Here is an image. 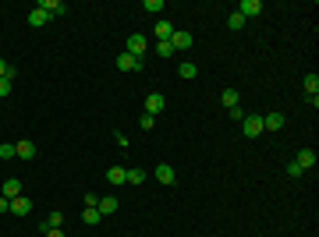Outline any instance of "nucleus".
<instances>
[{
	"label": "nucleus",
	"mask_w": 319,
	"mask_h": 237,
	"mask_svg": "<svg viewBox=\"0 0 319 237\" xmlns=\"http://www.w3.org/2000/svg\"><path fill=\"white\" fill-rule=\"evenodd\" d=\"M242 135H245V138H259V135H262V117H256V113L248 117V113H245V121H242Z\"/></svg>",
	"instance_id": "obj_1"
},
{
	"label": "nucleus",
	"mask_w": 319,
	"mask_h": 237,
	"mask_svg": "<svg viewBox=\"0 0 319 237\" xmlns=\"http://www.w3.org/2000/svg\"><path fill=\"white\" fill-rule=\"evenodd\" d=\"M146 50H149V46H146V35H128V46H124V53H132L135 60H142V57H146Z\"/></svg>",
	"instance_id": "obj_2"
},
{
	"label": "nucleus",
	"mask_w": 319,
	"mask_h": 237,
	"mask_svg": "<svg viewBox=\"0 0 319 237\" xmlns=\"http://www.w3.org/2000/svg\"><path fill=\"white\" fill-rule=\"evenodd\" d=\"M36 7H39V11H43L46 18H60V14L68 11V7L60 4V0H39V4H36Z\"/></svg>",
	"instance_id": "obj_3"
},
{
	"label": "nucleus",
	"mask_w": 319,
	"mask_h": 237,
	"mask_svg": "<svg viewBox=\"0 0 319 237\" xmlns=\"http://www.w3.org/2000/svg\"><path fill=\"white\" fill-rule=\"evenodd\" d=\"M259 11H262L259 0H242V4H238V14L242 18H259Z\"/></svg>",
	"instance_id": "obj_4"
},
{
	"label": "nucleus",
	"mask_w": 319,
	"mask_h": 237,
	"mask_svg": "<svg viewBox=\"0 0 319 237\" xmlns=\"http://www.w3.org/2000/svg\"><path fill=\"white\" fill-rule=\"evenodd\" d=\"M0 195H4V199H18V195H22V181L18 177H8L4 184H0Z\"/></svg>",
	"instance_id": "obj_5"
},
{
	"label": "nucleus",
	"mask_w": 319,
	"mask_h": 237,
	"mask_svg": "<svg viewBox=\"0 0 319 237\" xmlns=\"http://www.w3.org/2000/svg\"><path fill=\"white\" fill-rule=\"evenodd\" d=\"M156 181H160V184H178L174 167H170V163H160V167H156Z\"/></svg>",
	"instance_id": "obj_6"
},
{
	"label": "nucleus",
	"mask_w": 319,
	"mask_h": 237,
	"mask_svg": "<svg viewBox=\"0 0 319 237\" xmlns=\"http://www.w3.org/2000/svg\"><path fill=\"white\" fill-rule=\"evenodd\" d=\"M280 128H284V113H276V110H273V113L262 117V131H280Z\"/></svg>",
	"instance_id": "obj_7"
},
{
	"label": "nucleus",
	"mask_w": 319,
	"mask_h": 237,
	"mask_svg": "<svg viewBox=\"0 0 319 237\" xmlns=\"http://www.w3.org/2000/svg\"><path fill=\"white\" fill-rule=\"evenodd\" d=\"M164 106H167V99L160 96V92H149V96H146V113H152V117H156Z\"/></svg>",
	"instance_id": "obj_8"
},
{
	"label": "nucleus",
	"mask_w": 319,
	"mask_h": 237,
	"mask_svg": "<svg viewBox=\"0 0 319 237\" xmlns=\"http://www.w3.org/2000/svg\"><path fill=\"white\" fill-rule=\"evenodd\" d=\"M11 213L14 216H28L32 213V202L25 199V195H18V199H11Z\"/></svg>",
	"instance_id": "obj_9"
},
{
	"label": "nucleus",
	"mask_w": 319,
	"mask_h": 237,
	"mask_svg": "<svg viewBox=\"0 0 319 237\" xmlns=\"http://www.w3.org/2000/svg\"><path fill=\"white\" fill-rule=\"evenodd\" d=\"M170 43H174V50H192L195 39H192V32H174V35H170Z\"/></svg>",
	"instance_id": "obj_10"
},
{
	"label": "nucleus",
	"mask_w": 319,
	"mask_h": 237,
	"mask_svg": "<svg viewBox=\"0 0 319 237\" xmlns=\"http://www.w3.org/2000/svg\"><path fill=\"white\" fill-rule=\"evenodd\" d=\"M294 163H298L302 170H312V167H316V152H312V149H302V152L294 156Z\"/></svg>",
	"instance_id": "obj_11"
},
{
	"label": "nucleus",
	"mask_w": 319,
	"mask_h": 237,
	"mask_svg": "<svg viewBox=\"0 0 319 237\" xmlns=\"http://www.w3.org/2000/svg\"><path fill=\"white\" fill-rule=\"evenodd\" d=\"M106 181H110L114 188L124 184V181H128V167H110V170H106Z\"/></svg>",
	"instance_id": "obj_12"
},
{
	"label": "nucleus",
	"mask_w": 319,
	"mask_h": 237,
	"mask_svg": "<svg viewBox=\"0 0 319 237\" xmlns=\"http://www.w3.org/2000/svg\"><path fill=\"white\" fill-rule=\"evenodd\" d=\"M60 223H64V213H60V209H54V213H50L43 223H39V230L46 234V230H54V227H60Z\"/></svg>",
	"instance_id": "obj_13"
},
{
	"label": "nucleus",
	"mask_w": 319,
	"mask_h": 237,
	"mask_svg": "<svg viewBox=\"0 0 319 237\" xmlns=\"http://www.w3.org/2000/svg\"><path fill=\"white\" fill-rule=\"evenodd\" d=\"M96 209H100V216H114V213H117V199H114V195H106V199H100Z\"/></svg>",
	"instance_id": "obj_14"
},
{
	"label": "nucleus",
	"mask_w": 319,
	"mask_h": 237,
	"mask_svg": "<svg viewBox=\"0 0 319 237\" xmlns=\"http://www.w3.org/2000/svg\"><path fill=\"white\" fill-rule=\"evenodd\" d=\"M117 67H121V71H135V67H142V60H135L132 53H121V57H117Z\"/></svg>",
	"instance_id": "obj_15"
},
{
	"label": "nucleus",
	"mask_w": 319,
	"mask_h": 237,
	"mask_svg": "<svg viewBox=\"0 0 319 237\" xmlns=\"http://www.w3.org/2000/svg\"><path fill=\"white\" fill-rule=\"evenodd\" d=\"M238 99H242V96H238V89H224V92H220V103H224V110L238 106Z\"/></svg>",
	"instance_id": "obj_16"
},
{
	"label": "nucleus",
	"mask_w": 319,
	"mask_h": 237,
	"mask_svg": "<svg viewBox=\"0 0 319 237\" xmlns=\"http://www.w3.org/2000/svg\"><path fill=\"white\" fill-rule=\"evenodd\" d=\"M46 21H50V18H46L43 11H39V7H36V11H28V25H32V28H43Z\"/></svg>",
	"instance_id": "obj_17"
},
{
	"label": "nucleus",
	"mask_w": 319,
	"mask_h": 237,
	"mask_svg": "<svg viewBox=\"0 0 319 237\" xmlns=\"http://www.w3.org/2000/svg\"><path fill=\"white\" fill-rule=\"evenodd\" d=\"M14 149H18V156H22V160H32V156H36V145H32L28 138H25V142H18Z\"/></svg>",
	"instance_id": "obj_18"
},
{
	"label": "nucleus",
	"mask_w": 319,
	"mask_h": 237,
	"mask_svg": "<svg viewBox=\"0 0 319 237\" xmlns=\"http://www.w3.org/2000/svg\"><path fill=\"white\" fill-rule=\"evenodd\" d=\"M178 74H181V78H195V74H198V67H195L192 60H181V64H178Z\"/></svg>",
	"instance_id": "obj_19"
},
{
	"label": "nucleus",
	"mask_w": 319,
	"mask_h": 237,
	"mask_svg": "<svg viewBox=\"0 0 319 237\" xmlns=\"http://www.w3.org/2000/svg\"><path fill=\"white\" fill-rule=\"evenodd\" d=\"M152 32H156L160 39H170V35H174V28H170V21H164V18H160V21H156V28H152Z\"/></svg>",
	"instance_id": "obj_20"
},
{
	"label": "nucleus",
	"mask_w": 319,
	"mask_h": 237,
	"mask_svg": "<svg viewBox=\"0 0 319 237\" xmlns=\"http://www.w3.org/2000/svg\"><path fill=\"white\" fill-rule=\"evenodd\" d=\"M305 96H319V78L316 74H305Z\"/></svg>",
	"instance_id": "obj_21"
},
{
	"label": "nucleus",
	"mask_w": 319,
	"mask_h": 237,
	"mask_svg": "<svg viewBox=\"0 0 319 237\" xmlns=\"http://www.w3.org/2000/svg\"><path fill=\"white\" fill-rule=\"evenodd\" d=\"M82 220H86V227H96L103 216H100V209H82Z\"/></svg>",
	"instance_id": "obj_22"
},
{
	"label": "nucleus",
	"mask_w": 319,
	"mask_h": 237,
	"mask_svg": "<svg viewBox=\"0 0 319 237\" xmlns=\"http://www.w3.org/2000/svg\"><path fill=\"white\" fill-rule=\"evenodd\" d=\"M227 28H234V32H238V28H245V18L238 14V11H230V14H227Z\"/></svg>",
	"instance_id": "obj_23"
},
{
	"label": "nucleus",
	"mask_w": 319,
	"mask_h": 237,
	"mask_svg": "<svg viewBox=\"0 0 319 237\" xmlns=\"http://www.w3.org/2000/svg\"><path fill=\"white\" fill-rule=\"evenodd\" d=\"M156 53H160V57H170V53H174V43H170V39H160V43H156Z\"/></svg>",
	"instance_id": "obj_24"
},
{
	"label": "nucleus",
	"mask_w": 319,
	"mask_h": 237,
	"mask_svg": "<svg viewBox=\"0 0 319 237\" xmlns=\"http://www.w3.org/2000/svg\"><path fill=\"white\" fill-rule=\"evenodd\" d=\"M142 11H149V14H156V11H164V0H146V4H142Z\"/></svg>",
	"instance_id": "obj_25"
},
{
	"label": "nucleus",
	"mask_w": 319,
	"mask_h": 237,
	"mask_svg": "<svg viewBox=\"0 0 319 237\" xmlns=\"http://www.w3.org/2000/svg\"><path fill=\"white\" fill-rule=\"evenodd\" d=\"M11 156H18V149L11 142H4V145H0V160H11Z\"/></svg>",
	"instance_id": "obj_26"
},
{
	"label": "nucleus",
	"mask_w": 319,
	"mask_h": 237,
	"mask_svg": "<svg viewBox=\"0 0 319 237\" xmlns=\"http://www.w3.org/2000/svg\"><path fill=\"white\" fill-rule=\"evenodd\" d=\"M227 117H230V121H238V124H242V121H245V110H242V106H230V110H227Z\"/></svg>",
	"instance_id": "obj_27"
},
{
	"label": "nucleus",
	"mask_w": 319,
	"mask_h": 237,
	"mask_svg": "<svg viewBox=\"0 0 319 237\" xmlns=\"http://www.w3.org/2000/svg\"><path fill=\"white\" fill-rule=\"evenodd\" d=\"M142 181H146L142 170H128V181H124V184H142Z\"/></svg>",
	"instance_id": "obj_28"
},
{
	"label": "nucleus",
	"mask_w": 319,
	"mask_h": 237,
	"mask_svg": "<svg viewBox=\"0 0 319 237\" xmlns=\"http://www.w3.org/2000/svg\"><path fill=\"white\" fill-rule=\"evenodd\" d=\"M156 128V117L152 113H142V131H152Z\"/></svg>",
	"instance_id": "obj_29"
},
{
	"label": "nucleus",
	"mask_w": 319,
	"mask_h": 237,
	"mask_svg": "<svg viewBox=\"0 0 319 237\" xmlns=\"http://www.w3.org/2000/svg\"><path fill=\"white\" fill-rule=\"evenodd\" d=\"M100 206V195H92V191H86V209H96Z\"/></svg>",
	"instance_id": "obj_30"
},
{
	"label": "nucleus",
	"mask_w": 319,
	"mask_h": 237,
	"mask_svg": "<svg viewBox=\"0 0 319 237\" xmlns=\"http://www.w3.org/2000/svg\"><path fill=\"white\" fill-rule=\"evenodd\" d=\"M302 174H305V170H302V167L291 160V163H288V177H302Z\"/></svg>",
	"instance_id": "obj_31"
},
{
	"label": "nucleus",
	"mask_w": 319,
	"mask_h": 237,
	"mask_svg": "<svg viewBox=\"0 0 319 237\" xmlns=\"http://www.w3.org/2000/svg\"><path fill=\"white\" fill-rule=\"evenodd\" d=\"M11 85H14V82H8V78H0V96H8V92H11Z\"/></svg>",
	"instance_id": "obj_32"
},
{
	"label": "nucleus",
	"mask_w": 319,
	"mask_h": 237,
	"mask_svg": "<svg viewBox=\"0 0 319 237\" xmlns=\"http://www.w3.org/2000/svg\"><path fill=\"white\" fill-rule=\"evenodd\" d=\"M0 213H11V199H4V195H0Z\"/></svg>",
	"instance_id": "obj_33"
},
{
	"label": "nucleus",
	"mask_w": 319,
	"mask_h": 237,
	"mask_svg": "<svg viewBox=\"0 0 319 237\" xmlns=\"http://www.w3.org/2000/svg\"><path fill=\"white\" fill-rule=\"evenodd\" d=\"M46 237H64V230H60V227H54V230H46Z\"/></svg>",
	"instance_id": "obj_34"
}]
</instances>
